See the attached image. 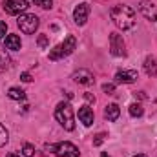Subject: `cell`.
I'll list each match as a JSON object with an SVG mask.
<instances>
[{
	"instance_id": "obj_1",
	"label": "cell",
	"mask_w": 157,
	"mask_h": 157,
	"mask_svg": "<svg viewBox=\"0 0 157 157\" xmlns=\"http://www.w3.org/2000/svg\"><path fill=\"white\" fill-rule=\"evenodd\" d=\"M110 17L113 20V24L117 26L119 29L126 31V29H132L135 28L137 24V13L133 7L126 6V4H117L110 9Z\"/></svg>"
},
{
	"instance_id": "obj_2",
	"label": "cell",
	"mask_w": 157,
	"mask_h": 157,
	"mask_svg": "<svg viewBox=\"0 0 157 157\" xmlns=\"http://www.w3.org/2000/svg\"><path fill=\"white\" fill-rule=\"evenodd\" d=\"M55 119L60 122V126L68 132L75 130V117H73V108L70 102H59L55 108Z\"/></svg>"
},
{
	"instance_id": "obj_3",
	"label": "cell",
	"mask_w": 157,
	"mask_h": 157,
	"mask_svg": "<svg viewBox=\"0 0 157 157\" xmlns=\"http://www.w3.org/2000/svg\"><path fill=\"white\" fill-rule=\"evenodd\" d=\"M77 48V39L73 35H68L64 42H60L59 46H55L51 51H49V60H60L62 57H68L73 53V49Z\"/></svg>"
},
{
	"instance_id": "obj_4",
	"label": "cell",
	"mask_w": 157,
	"mask_h": 157,
	"mask_svg": "<svg viewBox=\"0 0 157 157\" xmlns=\"http://www.w3.org/2000/svg\"><path fill=\"white\" fill-rule=\"evenodd\" d=\"M17 24H18V28H20V31H22V33H26V35H33V33L39 29L40 22H39V17H37V15L24 13V15H20V17H18Z\"/></svg>"
},
{
	"instance_id": "obj_5",
	"label": "cell",
	"mask_w": 157,
	"mask_h": 157,
	"mask_svg": "<svg viewBox=\"0 0 157 157\" xmlns=\"http://www.w3.org/2000/svg\"><path fill=\"white\" fill-rule=\"evenodd\" d=\"M49 150L57 157H78V148L73 143H68V141L53 144V146H49Z\"/></svg>"
},
{
	"instance_id": "obj_6",
	"label": "cell",
	"mask_w": 157,
	"mask_h": 157,
	"mask_svg": "<svg viewBox=\"0 0 157 157\" xmlns=\"http://www.w3.org/2000/svg\"><path fill=\"white\" fill-rule=\"evenodd\" d=\"M110 51L113 57H124L126 55V44L122 40V35H119V33L110 35Z\"/></svg>"
},
{
	"instance_id": "obj_7",
	"label": "cell",
	"mask_w": 157,
	"mask_h": 157,
	"mask_svg": "<svg viewBox=\"0 0 157 157\" xmlns=\"http://www.w3.org/2000/svg\"><path fill=\"white\" fill-rule=\"evenodd\" d=\"M29 7L28 0H6L4 2V11L7 15H20Z\"/></svg>"
},
{
	"instance_id": "obj_8",
	"label": "cell",
	"mask_w": 157,
	"mask_h": 157,
	"mask_svg": "<svg viewBox=\"0 0 157 157\" xmlns=\"http://www.w3.org/2000/svg\"><path fill=\"white\" fill-rule=\"evenodd\" d=\"M139 11L143 13V17L146 20L157 22V6L150 0H139Z\"/></svg>"
},
{
	"instance_id": "obj_9",
	"label": "cell",
	"mask_w": 157,
	"mask_h": 157,
	"mask_svg": "<svg viewBox=\"0 0 157 157\" xmlns=\"http://www.w3.org/2000/svg\"><path fill=\"white\" fill-rule=\"evenodd\" d=\"M88 15H90V6H88L86 2L78 4L77 7H75V11H73V20H75V24H77V26H84L86 20H88Z\"/></svg>"
},
{
	"instance_id": "obj_10",
	"label": "cell",
	"mask_w": 157,
	"mask_h": 157,
	"mask_svg": "<svg viewBox=\"0 0 157 157\" xmlns=\"http://www.w3.org/2000/svg\"><path fill=\"white\" fill-rule=\"evenodd\" d=\"M73 80H75L77 84H82V86H91V84L95 82L91 71H88V70H78V71H75V73H73Z\"/></svg>"
},
{
	"instance_id": "obj_11",
	"label": "cell",
	"mask_w": 157,
	"mask_h": 157,
	"mask_svg": "<svg viewBox=\"0 0 157 157\" xmlns=\"http://www.w3.org/2000/svg\"><path fill=\"white\" fill-rule=\"evenodd\" d=\"M135 78H137L135 70H124V71H119L115 75V82L117 84H132V82H135Z\"/></svg>"
},
{
	"instance_id": "obj_12",
	"label": "cell",
	"mask_w": 157,
	"mask_h": 157,
	"mask_svg": "<svg viewBox=\"0 0 157 157\" xmlns=\"http://www.w3.org/2000/svg\"><path fill=\"white\" fill-rule=\"evenodd\" d=\"M78 121L84 124V126H91L93 124V110L90 106H82L78 110Z\"/></svg>"
},
{
	"instance_id": "obj_13",
	"label": "cell",
	"mask_w": 157,
	"mask_h": 157,
	"mask_svg": "<svg viewBox=\"0 0 157 157\" xmlns=\"http://www.w3.org/2000/svg\"><path fill=\"white\" fill-rule=\"evenodd\" d=\"M6 48L11 49V51H18V49L22 48L20 37H18V35H7V37H6Z\"/></svg>"
},
{
	"instance_id": "obj_14",
	"label": "cell",
	"mask_w": 157,
	"mask_h": 157,
	"mask_svg": "<svg viewBox=\"0 0 157 157\" xmlns=\"http://www.w3.org/2000/svg\"><path fill=\"white\" fill-rule=\"evenodd\" d=\"M144 71L148 77H157V60L154 57H146L144 60Z\"/></svg>"
},
{
	"instance_id": "obj_15",
	"label": "cell",
	"mask_w": 157,
	"mask_h": 157,
	"mask_svg": "<svg viewBox=\"0 0 157 157\" xmlns=\"http://www.w3.org/2000/svg\"><path fill=\"white\" fill-rule=\"evenodd\" d=\"M119 115H121V110H119L117 104H108L106 108H104V117L108 119V121H117Z\"/></svg>"
},
{
	"instance_id": "obj_16",
	"label": "cell",
	"mask_w": 157,
	"mask_h": 157,
	"mask_svg": "<svg viewBox=\"0 0 157 157\" xmlns=\"http://www.w3.org/2000/svg\"><path fill=\"white\" fill-rule=\"evenodd\" d=\"M7 95H9V99H13V101H26V93H24V90H20V88H9Z\"/></svg>"
},
{
	"instance_id": "obj_17",
	"label": "cell",
	"mask_w": 157,
	"mask_h": 157,
	"mask_svg": "<svg viewBox=\"0 0 157 157\" xmlns=\"http://www.w3.org/2000/svg\"><path fill=\"white\" fill-rule=\"evenodd\" d=\"M9 64H11L9 55H7L6 51H2V49H0V73H4V71L9 68Z\"/></svg>"
},
{
	"instance_id": "obj_18",
	"label": "cell",
	"mask_w": 157,
	"mask_h": 157,
	"mask_svg": "<svg viewBox=\"0 0 157 157\" xmlns=\"http://www.w3.org/2000/svg\"><path fill=\"white\" fill-rule=\"evenodd\" d=\"M130 115L132 117H141L143 115V106L139 104V102H133V104H130Z\"/></svg>"
},
{
	"instance_id": "obj_19",
	"label": "cell",
	"mask_w": 157,
	"mask_h": 157,
	"mask_svg": "<svg viewBox=\"0 0 157 157\" xmlns=\"http://www.w3.org/2000/svg\"><path fill=\"white\" fill-rule=\"evenodd\" d=\"M7 139H9V133H7V130L0 124V148H2V146H6Z\"/></svg>"
},
{
	"instance_id": "obj_20",
	"label": "cell",
	"mask_w": 157,
	"mask_h": 157,
	"mask_svg": "<svg viewBox=\"0 0 157 157\" xmlns=\"http://www.w3.org/2000/svg\"><path fill=\"white\" fill-rule=\"evenodd\" d=\"M22 154H24V157H33L35 155V148L31 146V144H24V148H22Z\"/></svg>"
},
{
	"instance_id": "obj_21",
	"label": "cell",
	"mask_w": 157,
	"mask_h": 157,
	"mask_svg": "<svg viewBox=\"0 0 157 157\" xmlns=\"http://www.w3.org/2000/svg\"><path fill=\"white\" fill-rule=\"evenodd\" d=\"M35 6H39L42 9H49L53 6V0H35Z\"/></svg>"
},
{
	"instance_id": "obj_22",
	"label": "cell",
	"mask_w": 157,
	"mask_h": 157,
	"mask_svg": "<svg viewBox=\"0 0 157 157\" xmlns=\"http://www.w3.org/2000/svg\"><path fill=\"white\" fill-rule=\"evenodd\" d=\"M37 44H39V48H48V44H49V40H48V35H39V39H37Z\"/></svg>"
},
{
	"instance_id": "obj_23",
	"label": "cell",
	"mask_w": 157,
	"mask_h": 157,
	"mask_svg": "<svg viewBox=\"0 0 157 157\" xmlns=\"http://www.w3.org/2000/svg\"><path fill=\"white\" fill-rule=\"evenodd\" d=\"M104 133H99V135H95V139H93V146H99V144H102V141H104Z\"/></svg>"
},
{
	"instance_id": "obj_24",
	"label": "cell",
	"mask_w": 157,
	"mask_h": 157,
	"mask_svg": "<svg viewBox=\"0 0 157 157\" xmlns=\"http://www.w3.org/2000/svg\"><path fill=\"white\" fill-rule=\"evenodd\" d=\"M102 90H104V93H113V91H115V86H113V84H104Z\"/></svg>"
},
{
	"instance_id": "obj_25",
	"label": "cell",
	"mask_w": 157,
	"mask_h": 157,
	"mask_svg": "<svg viewBox=\"0 0 157 157\" xmlns=\"http://www.w3.org/2000/svg\"><path fill=\"white\" fill-rule=\"evenodd\" d=\"M6 31H7V24H6V22H0V40L4 39Z\"/></svg>"
},
{
	"instance_id": "obj_26",
	"label": "cell",
	"mask_w": 157,
	"mask_h": 157,
	"mask_svg": "<svg viewBox=\"0 0 157 157\" xmlns=\"http://www.w3.org/2000/svg\"><path fill=\"white\" fill-rule=\"evenodd\" d=\"M20 80H24V82H31V75H29V73H26V71H24V73H22V75H20Z\"/></svg>"
},
{
	"instance_id": "obj_27",
	"label": "cell",
	"mask_w": 157,
	"mask_h": 157,
	"mask_svg": "<svg viewBox=\"0 0 157 157\" xmlns=\"http://www.w3.org/2000/svg\"><path fill=\"white\" fill-rule=\"evenodd\" d=\"M84 99H86L88 102H95V97H93L91 93H86V95H84Z\"/></svg>"
},
{
	"instance_id": "obj_28",
	"label": "cell",
	"mask_w": 157,
	"mask_h": 157,
	"mask_svg": "<svg viewBox=\"0 0 157 157\" xmlns=\"http://www.w3.org/2000/svg\"><path fill=\"white\" fill-rule=\"evenodd\" d=\"M6 157H20V155H17V154H7Z\"/></svg>"
},
{
	"instance_id": "obj_29",
	"label": "cell",
	"mask_w": 157,
	"mask_h": 157,
	"mask_svg": "<svg viewBox=\"0 0 157 157\" xmlns=\"http://www.w3.org/2000/svg\"><path fill=\"white\" fill-rule=\"evenodd\" d=\"M133 157H146L144 154H137V155H133Z\"/></svg>"
},
{
	"instance_id": "obj_30",
	"label": "cell",
	"mask_w": 157,
	"mask_h": 157,
	"mask_svg": "<svg viewBox=\"0 0 157 157\" xmlns=\"http://www.w3.org/2000/svg\"><path fill=\"white\" fill-rule=\"evenodd\" d=\"M101 157H110V155H108V154H106V152H104V154H101Z\"/></svg>"
}]
</instances>
